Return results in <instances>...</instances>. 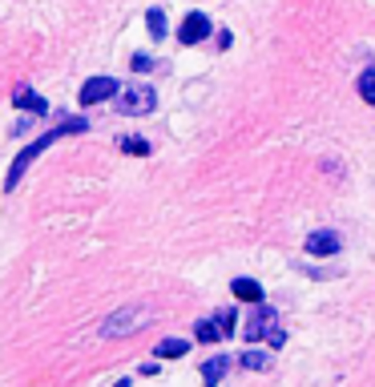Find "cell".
I'll list each match as a JSON object with an SVG mask.
<instances>
[{
  "mask_svg": "<svg viewBox=\"0 0 375 387\" xmlns=\"http://www.w3.org/2000/svg\"><path fill=\"white\" fill-rule=\"evenodd\" d=\"M85 129H89V121H85V117H65V121H57V125H53L49 133L41 137V142H33L29 149H20V154H17L13 170H8V177H4V190H17L20 174H25V170H29V165H33V161L41 158V154H45L53 142H61V137H73V133H85Z\"/></svg>",
  "mask_w": 375,
  "mask_h": 387,
  "instance_id": "6da1fadb",
  "label": "cell"
},
{
  "mask_svg": "<svg viewBox=\"0 0 375 387\" xmlns=\"http://www.w3.org/2000/svg\"><path fill=\"white\" fill-rule=\"evenodd\" d=\"M154 109H158V93L149 85H125V89H117V113L142 117V113H154Z\"/></svg>",
  "mask_w": 375,
  "mask_h": 387,
  "instance_id": "7a4b0ae2",
  "label": "cell"
},
{
  "mask_svg": "<svg viewBox=\"0 0 375 387\" xmlns=\"http://www.w3.org/2000/svg\"><path fill=\"white\" fill-rule=\"evenodd\" d=\"M146 306H130V311H117V315H109V319L101 322V335L105 339H117V335H133L142 322H146Z\"/></svg>",
  "mask_w": 375,
  "mask_h": 387,
  "instance_id": "3957f363",
  "label": "cell"
},
{
  "mask_svg": "<svg viewBox=\"0 0 375 387\" xmlns=\"http://www.w3.org/2000/svg\"><path fill=\"white\" fill-rule=\"evenodd\" d=\"M226 335H234V311H222L218 319H202L194 331L198 343H214V339H226Z\"/></svg>",
  "mask_w": 375,
  "mask_h": 387,
  "instance_id": "277c9868",
  "label": "cell"
},
{
  "mask_svg": "<svg viewBox=\"0 0 375 387\" xmlns=\"http://www.w3.org/2000/svg\"><path fill=\"white\" fill-rule=\"evenodd\" d=\"M206 36H210V16L206 13H190L182 20V29H178L182 45H198V41H206Z\"/></svg>",
  "mask_w": 375,
  "mask_h": 387,
  "instance_id": "5b68a950",
  "label": "cell"
},
{
  "mask_svg": "<svg viewBox=\"0 0 375 387\" xmlns=\"http://www.w3.org/2000/svg\"><path fill=\"white\" fill-rule=\"evenodd\" d=\"M117 97V81L114 77H93L81 85V101L85 105H97V101H114Z\"/></svg>",
  "mask_w": 375,
  "mask_h": 387,
  "instance_id": "8992f818",
  "label": "cell"
},
{
  "mask_svg": "<svg viewBox=\"0 0 375 387\" xmlns=\"http://www.w3.org/2000/svg\"><path fill=\"white\" fill-rule=\"evenodd\" d=\"M275 327H278V315L271 311V306H259V311H254V315L246 319L243 331H246V339H262V335H271Z\"/></svg>",
  "mask_w": 375,
  "mask_h": 387,
  "instance_id": "52a82bcc",
  "label": "cell"
},
{
  "mask_svg": "<svg viewBox=\"0 0 375 387\" xmlns=\"http://www.w3.org/2000/svg\"><path fill=\"white\" fill-rule=\"evenodd\" d=\"M339 246H343V238L335 234V230H311V234H307V250H311V254H319V258L335 254Z\"/></svg>",
  "mask_w": 375,
  "mask_h": 387,
  "instance_id": "ba28073f",
  "label": "cell"
},
{
  "mask_svg": "<svg viewBox=\"0 0 375 387\" xmlns=\"http://www.w3.org/2000/svg\"><path fill=\"white\" fill-rule=\"evenodd\" d=\"M230 290H234L243 303H262V287L254 283V278H234V287Z\"/></svg>",
  "mask_w": 375,
  "mask_h": 387,
  "instance_id": "9c48e42d",
  "label": "cell"
},
{
  "mask_svg": "<svg viewBox=\"0 0 375 387\" xmlns=\"http://www.w3.org/2000/svg\"><path fill=\"white\" fill-rule=\"evenodd\" d=\"M17 109H29V113H49V105L41 101V97L29 89V85H20L17 89Z\"/></svg>",
  "mask_w": 375,
  "mask_h": 387,
  "instance_id": "30bf717a",
  "label": "cell"
},
{
  "mask_svg": "<svg viewBox=\"0 0 375 387\" xmlns=\"http://www.w3.org/2000/svg\"><path fill=\"white\" fill-rule=\"evenodd\" d=\"M186 351H190V343H186V339H162V343L154 347L158 359H178V355H186Z\"/></svg>",
  "mask_w": 375,
  "mask_h": 387,
  "instance_id": "8fae6325",
  "label": "cell"
},
{
  "mask_svg": "<svg viewBox=\"0 0 375 387\" xmlns=\"http://www.w3.org/2000/svg\"><path fill=\"white\" fill-rule=\"evenodd\" d=\"M222 375H226V355H214V359L202 363V379H206V383H218Z\"/></svg>",
  "mask_w": 375,
  "mask_h": 387,
  "instance_id": "7c38bea8",
  "label": "cell"
},
{
  "mask_svg": "<svg viewBox=\"0 0 375 387\" xmlns=\"http://www.w3.org/2000/svg\"><path fill=\"white\" fill-rule=\"evenodd\" d=\"M146 29H149L154 41H162V36H165V13H162V8H149V13H146Z\"/></svg>",
  "mask_w": 375,
  "mask_h": 387,
  "instance_id": "4fadbf2b",
  "label": "cell"
},
{
  "mask_svg": "<svg viewBox=\"0 0 375 387\" xmlns=\"http://www.w3.org/2000/svg\"><path fill=\"white\" fill-rule=\"evenodd\" d=\"M238 363H243V367H250V371H266V367H271V355H266V351H246Z\"/></svg>",
  "mask_w": 375,
  "mask_h": 387,
  "instance_id": "5bb4252c",
  "label": "cell"
},
{
  "mask_svg": "<svg viewBox=\"0 0 375 387\" xmlns=\"http://www.w3.org/2000/svg\"><path fill=\"white\" fill-rule=\"evenodd\" d=\"M121 154L146 158V154H149V142H146V137H121Z\"/></svg>",
  "mask_w": 375,
  "mask_h": 387,
  "instance_id": "9a60e30c",
  "label": "cell"
},
{
  "mask_svg": "<svg viewBox=\"0 0 375 387\" xmlns=\"http://www.w3.org/2000/svg\"><path fill=\"white\" fill-rule=\"evenodd\" d=\"M359 93H363V101H371L375 105V69H367V73L359 77Z\"/></svg>",
  "mask_w": 375,
  "mask_h": 387,
  "instance_id": "2e32d148",
  "label": "cell"
},
{
  "mask_svg": "<svg viewBox=\"0 0 375 387\" xmlns=\"http://www.w3.org/2000/svg\"><path fill=\"white\" fill-rule=\"evenodd\" d=\"M133 69H137V73H146V69H154V61H149L146 53H137V57H133Z\"/></svg>",
  "mask_w": 375,
  "mask_h": 387,
  "instance_id": "e0dca14e",
  "label": "cell"
}]
</instances>
